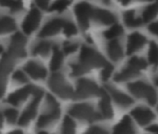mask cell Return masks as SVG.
Instances as JSON below:
<instances>
[{
  "mask_svg": "<svg viewBox=\"0 0 158 134\" xmlns=\"http://www.w3.org/2000/svg\"><path fill=\"white\" fill-rule=\"evenodd\" d=\"M129 91L137 98L146 100L151 105L155 104L157 101L156 90L148 83L144 81H137L128 84Z\"/></svg>",
  "mask_w": 158,
  "mask_h": 134,
  "instance_id": "cell-1",
  "label": "cell"
},
{
  "mask_svg": "<svg viewBox=\"0 0 158 134\" xmlns=\"http://www.w3.org/2000/svg\"><path fill=\"white\" fill-rule=\"evenodd\" d=\"M80 64L85 67L87 71L92 67L104 66L107 63L105 59L101 54L89 47H83L80 54Z\"/></svg>",
  "mask_w": 158,
  "mask_h": 134,
  "instance_id": "cell-2",
  "label": "cell"
},
{
  "mask_svg": "<svg viewBox=\"0 0 158 134\" xmlns=\"http://www.w3.org/2000/svg\"><path fill=\"white\" fill-rule=\"evenodd\" d=\"M47 103L48 106V111L47 113H44L39 117L38 122H37V125L40 128L48 126L52 122L56 121L60 116V109H59L58 103L52 96L48 95L47 97Z\"/></svg>",
  "mask_w": 158,
  "mask_h": 134,
  "instance_id": "cell-3",
  "label": "cell"
},
{
  "mask_svg": "<svg viewBox=\"0 0 158 134\" xmlns=\"http://www.w3.org/2000/svg\"><path fill=\"white\" fill-rule=\"evenodd\" d=\"M70 115L79 119L97 120L102 117L101 115L94 112L93 108L89 104H76L69 109Z\"/></svg>",
  "mask_w": 158,
  "mask_h": 134,
  "instance_id": "cell-4",
  "label": "cell"
},
{
  "mask_svg": "<svg viewBox=\"0 0 158 134\" xmlns=\"http://www.w3.org/2000/svg\"><path fill=\"white\" fill-rule=\"evenodd\" d=\"M103 92L104 91L100 90L99 87L93 81L84 79L79 81L78 83L76 95L79 98H87L94 95H102Z\"/></svg>",
  "mask_w": 158,
  "mask_h": 134,
  "instance_id": "cell-5",
  "label": "cell"
},
{
  "mask_svg": "<svg viewBox=\"0 0 158 134\" xmlns=\"http://www.w3.org/2000/svg\"><path fill=\"white\" fill-rule=\"evenodd\" d=\"M50 88L62 98H69L73 94L72 88L65 82L60 75H54L49 81Z\"/></svg>",
  "mask_w": 158,
  "mask_h": 134,
  "instance_id": "cell-6",
  "label": "cell"
},
{
  "mask_svg": "<svg viewBox=\"0 0 158 134\" xmlns=\"http://www.w3.org/2000/svg\"><path fill=\"white\" fill-rule=\"evenodd\" d=\"M43 94V91L39 89H37L35 93L33 94L34 95V100L33 102L27 106V108L25 109V111L23 112V114L22 115L20 120H19V123L21 125H27L35 115L36 114V107H37V104H38V102L40 101L41 99V96Z\"/></svg>",
  "mask_w": 158,
  "mask_h": 134,
  "instance_id": "cell-7",
  "label": "cell"
},
{
  "mask_svg": "<svg viewBox=\"0 0 158 134\" xmlns=\"http://www.w3.org/2000/svg\"><path fill=\"white\" fill-rule=\"evenodd\" d=\"M92 7L87 3H79L74 8V13L77 17L78 23L83 29H87L89 27V22L91 18Z\"/></svg>",
  "mask_w": 158,
  "mask_h": 134,
  "instance_id": "cell-8",
  "label": "cell"
},
{
  "mask_svg": "<svg viewBox=\"0 0 158 134\" xmlns=\"http://www.w3.org/2000/svg\"><path fill=\"white\" fill-rule=\"evenodd\" d=\"M41 20V15L38 10L32 9L23 23V30L25 34H32L36 30Z\"/></svg>",
  "mask_w": 158,
  "mask_h": 134,
  "instance_id": "cell-9",
  "label": "cell"
},
{
  "mask_svg": "<svg viewBox=\"0 0 158 134\" xmlns=\"http://www.w3.org/2000/svg\"><path fill=\"white\" fill-rule=\"evenodd\" d=\"M131 115L136 119V121L141 126L148 125L155 117L154 114L148 107L145 106H138L134 108L131 111Z\"/></svg>",
  "mask_w": 158,
  "mask_h": 134,
  "instance_id": "cell-10",
  "label": "cell"
},
{
  "mask_svg": "<svg viewBox=\"0 0 158 134\" xmlns=\"http://www.w3.org/2000/svg\"><path fill=\"white\" fill-rule=\"evenodd\" d=\"M24 71L34 79H43L47 76L45 67L37 61H31L24 65Z\"/></svg>",
  "mask_w": 158,
  "mask_h": 134,
  "instance_id": "cell-11",
  "label": "cell"
},
{
  "mask_svg": "<svg viewBox=\"0 0 158 134\" xmlns=\"http://www.w3.org/2000/svg\"><path fill=\"white\" fill-rule=\"evenodd\" d=\"M146 43V38L143 35L139 33H132L129 35L127 39V53L128 55L134 53L135 51L140 49Z\"/></svg>",
  "mask_w": 158,
  "mask_h": 134,
  "instance_id": "cell-12",
  "label": "cell"
},
{
  "mask_svg": "<svg viewBox=\"0 0 158 134\" xmlns=\"http://www.w3.org/2000/svg\"><path fill=\"white\" fill-rule=\"evenodd\" d=\"M91 18L102 24H111L116 22V17L114 13L102 9H93Z\"/></svg>",
  "mask_w": 158,
  "mask_h": 134,
  "instance_id": "cell-13",
  "label": "cell"
},
{
  "mask_svg": "<svg viewBox=\"0 0 158 134\" xmlns=\"http://www.w3.org/2000/svg\"><path fill=\"white\" fill-rule=\"evenodd\" d=\"M106 89H107L108 92L110 93V95L112 96V98L114 100V102L121 107H128L133 103V100L130 97H128L127 94L119 91L117 89H115L112 86H107Z\"/></svg>",
  "mask_w": 158,
  "mask_h": 134,
  "instance_id": "cell-14",
  "label": "cell"
},
{
  "mask_svg": "<svg viewBox=\"0 0 158 134\" xmlns=\"http://www.w3.org/2000/svg\"><path fill=\"white\" fill-rule=\"evenodd\" d=\"M37 90V88H35L33 86H28L23 89H21L15 92H13L8 99V101L12 103L13 105H19L22 102H23L29 94H34L35 91Z\"/></svg>",
  "mask_w": 158,
  "mask_h": 134,
  "instance_id": "cell-15",
  "label": "cell"
},
{
  "mask_svg": "<svg viewBox=\"0 0 158 134\" xmlns=\"http://www.w3.org/2000/svg\"><path fill=\"white\" fill-rule=\"evenodd\" d=\"M64 23H65L64 21L60 20V19H54L52 21L48 22V23H47L44 26V28L41 30V32L39 33V36L48 37V36L56 35L63 27Z\"/></svg>",
  "mask_w": 158,
  "mask_h": 134,
  "instance_id": "cell-16",
  "label": "cell"
},
{
  "mask_svg": "<svg viewBox=\"0 0 158 134\" xmlns=\"http://www.w3.org/2000/svg\"><path fill=\"white\" fill-rule=\"evenodd\" d=\"M139 72H140V70H139L137 67H135L134 65H132L131 63L128 62L127 65L126 66V68H124L121 72H119L115 76L114 79L119 82L127 81L128 79H131L133 77H136L137 76H139Z\"/></svg>",
  "mask_w": 158,
  "mask_h": 134,
  "instance_id": "cell-17",
  "label": "cell"
},
{
  "mask_svg": "<svg viewBox=\"0 0 158 134\" xmlns=\"http://www.w3.org/2000/svg\"><path fill=\"white\" fill-rule=\"evenodd\" d=\"M102 98L100 102V111H101L102 116H103L104 118L110 119L114 115L113 108L110 103V99L105 92L102 94Z\"/></svg>",
  "mask_w": 158,
  "mask_h": 134,
  "instance_id": "cell-18",
  "label": "cell"
},
{
  "mask_svg": "<svg viewBox=\"0 0 158 134\" xmlns=\"http://www.w3.org/2000/svg\"><path fill=\"white\" fill-rule=\"evenodd\" d=\"M114 131L118 132V133H134L136 130L134 128V126L130 117L127 115H125L122 118V120L114 127Z\"/></svg>",
  "mask_w": 158,
  "mask_h": 134,
  "instance_id": "cell-19",
  "label": "cell"
},
{
  "mask_svg": "<svg viewBox=\"0 0 158 134\" xmlns=\"http://www.w3.org/2000/svg\"><path fill=\"white\" fill-rule=\"evenodd\" d=\"M107 50H108V54L110 58L114 61H118L123 57V49H122L120 43L117 40L111 41L108 44Z\"/></svg>",
  "mask_w": 158,
  "mask_h": 134,
  "instance_id": "cell-20",
  "label": "cell"
},
{
  "mask_svg": "<svg viewBox=\"0 0 158 134\" xmlns=\"http://www.w3.org/2000/svg\"><path fill=\"white\" fill-rule=\"evenodd\" d=\"M157 14H158V0H155V2L153 4L149 5L142 11V22L148 23L152 21L153 18H155Z\"/></svg>",
  "mask_w": 158,
  "mask_h": 134,
  "instance_id": "cell-21",
  "label": "cell"
},
{
  "mask_svg": "<svg viewBox=\"0 0 158 134\" xmlns=\"http://www.w3.org/2000/svg\"><path fill=\"white\" fill-rule=\"evenodd\" d=\"M124 21H125V23L128 27H138V26H140L143 23L142 19L136 17V14H135L134 10L126 11L124 13Z\"/></svg>",
  "mask_w": 158,
  "mask_h": 134,
  "instance_id": "cell-22",
  "label": "cell"
},
{
  "mask_svg": "<svg viewBox=\"0 0 158 134\" xmlns=\"http://www.w3.org/2000/svg\"><path fill=\"white\" fill-rule=\"evenodd\" d=\"M15 22L10 17L0 18V34H6L15 29Z\"/></svg>",
  "mask_w": 158,
  "mask_h": 134,
  "instance_id": "cell-23",
  "label": "cell"
},
{
  "mask_svg": "<svg viewBox=\"0 0 158 134\" xmlns=\"http://www.w3.org/2000/svg\"><path fill=\"white\" fill-rule=\"evenodd\" d=\"M62 61H63V56L62 53L59 50L58 48H54L53 49V56L50 61V68L53 71H56L58 69H60V67L62 64Z\"/></svg>",
  "mask_w": 158,
  "mask_h": 134,
  "instance_id": "cell-24",
  "label": "cell"
},
{
  "mask_svg": "<svg viewBox=\"0 0 158 134\" xmlns=\"http://www.w3.org/2000/svg\"><path fill=\"white\" fill-rule=\"evenodd\" d=\"M148 60L150 63L153 66H158V45L155 42H151L149 52H148Z\"/></svg>",
  "mask_w": 158,
  "mask_h": 134,
  "instance_id": "cell-25",
  "label": "cell"
},
{
  "mask_svg": "<svg viewBox=\"0 0 158 134\" xmlns=\"http://www.w3.org/2000/svg\"><path fill=\"white\" fill-rule=\"evenodd\" d=\"M0 5L9 8L12 11L21 10L23 8V3L21 0H0Z\"/></svg>",
  "mask_w": 158,
  "mask_h": 134,
  "instance_id": "cell-26",
  "label": "cell"
},
{
  "mask_svg": "<svg viewBox=\"0 0 158 134\" xmlns=\"http://www.w3.org/2000/svg\"><path fill=\"white\" fill-rule=\"evenodd\" d=\"M122 33H123V28L119 24H114L110 29L106 30L103 33V36L107 39H113V38H115V37H118L119 36H121Z\"/></svg>",
  "mask_w": 158,
  "mask_h": 134,
  "instance_id": "cell-27",
  "label": "cell"
},
{
  "mask_svg": "<svg viewBox=\"0 0 158 134\" xmlns=\"http://www.w3.org/2000/svg\"><path fill=\"white\" fill-rule=\"evenodd\" d=\"M71 3H72V0H56V1L50 6L49 10L58 11V12L62 11L66 8H68Z\"/></svg>",
  "mask_w": 158,
  "mask_h": 134,
  "instance_id": "cell-28",
  "label": "cell"
},
{
  "mask_svg": "<svg viewBox=\"0 0 158 134\" xmlns=\"http://www.w3.org/2000/svg\"><path fill=\"white\" fill-rule=\"evenodd\" d=\"M51 48V44L49 42H41L34 48L35 55H47Z\"/></svg>",
  "mask_w": 158,
  "mask_h": 134,
  "instance_id": "cell-29",
  "label": "cell"
},
{
  "mask_svg": "<svg viewBox=\"0 0 158 134\" xmlns=\"http://www.w3.org/2000/svg\"><path fill=\"white\" fill-rule=\"evenodd\" d=\"M74 128H75V123L73 121L72 118L70 117H65L64 121H63V124H62V129L61 131L62 132H73L74 131Z\"/></svg>",
  "mask_w": 158,
  "mask_h": 134,
  "instance_id": "cell-30",
  "label": "cell"
},
{
  "mask_svg": "<svg viewBox=\"0 0 158 134\" xmlns=\"http://www.w3.org/2000/svg\"><path fill=\"white\" fill-rule=\"evenodd\" d=\"M129 63H131L132 65H134L135 67L139 70H142V69H145L147 67V62L145 61L144 59L142 58H139V57H133L129 60L128 61Z\"/></svg>",
  "mask_w": 158,
  "mask_h": 134,
  "instance_id": "cell-31",
  "label": "cell"
},
{
  "mask_svg": "<svg viewBox=\"0 0 158 134\" xmlns=\"http://www.w3.org/2000/svg\"><path fill=\"white\" fill-rule=\"evenodd\" d=\"M62 28L64 29L65 35L68 36H73V35H75V34L77 33L76 27H75L74 24L72 23H64Z\"/></svg>",
  "mask_w": 158,
  "mask_h": 134,
  "instance_id": "cell-32",
  "label": "cell"
},
{
  "mask_svg": "<svg viewBox=\"0 0 158 134\" xmlns=\"http://www.w3.org/2000/svg\"><path fill=\"white\" fill-rule=\"evenodd\" d=\"M5 115L8 119V121L11 124H14L16 122L17 116H18V113L16 110L14 109H8L5 112Z\"/></svg>",
  "mask_w": 158,
  "mask_h": 134,
  "instance_id": "cell-33",
  "label": "cell"
},
{
  "mask_svg": "<svg viewBox=\"0 0 158 134\" xmlns=\"http://www.w3.org/2000/svg\"><path fill=\"white\" fill-rule=\"evenodd\" d=\"M113 70H114L113 66H112L110 63L107 62V63L104 65V69H103L102 72V78L103 80H107V79L111 77V75H112V73H113Z\"/></svg>",
  "mask_w": 158,
  "mask_h": 134,
  "instance_id": "cell-34",
  "label": "cell"
},
{
  "mask_svg": "<svg viewBox=\"0 0 158 134\" xmlns=\"http://www.w3.org/2000/svg\"><path fill=\"white\" fill-rule=\"evenodd\" d=\"M76 48H77V45L75 43H72V42L65 43L64 44V47H63V50L67 54H71V53L75 52Z\"/></svg>",
  "mask_w": 158,
  "mask_h": 134,
  "instance_id": "cell-35",
  "label": "cell"
},
{
  "mask_svg": "<svg viewBox=\"0 0 158 134\" xmlns=\"http://www.w3.org/2000/svg\"><path fill=\"white\" fill-rule=\"evenodd\" d=\"M14 80L18 81V82H26L27 81V77L25 76V74L22 71H16L14 76H13Z\"/></svg>",
  "mask_w": 158,
  "mask_h": 134,
  "instance_id": "cell-36",
  "label": "cell"
},
{
  "mask_svg": "<svg viewBox=\"0 0 158 134\" xmlns=\"http://www.w3.org/2000/svg\"><path fill=\"white\" fill-rule=\"evenodd\" d=\"M148 29H149V31H150L152 34L158 36V21H157V22H154V23H151V24L149 25Z\"/></svg>",
  "mask_w": 158,
  "mask_h": 134,
  "instance_id": "cell-37",
  "label": "cell"
},
{
  "mask_svg": "<svg viewBox=\"0 0 158 134\" xmlns=\"http://www.w3.org/2000/svg\"><path fill=\"white\" fill-rule=\"evenodd\" d=\"M35 3L36 5L41 8V9H47L48 6V3H49V0H35Z\"/></svg>",
  "mask_w": 158,
  "mask_h": 134,
  "instance_id": "cell-38",
  "label": "cell"
},
{
  "mask_svg": "<svg viewBox=\"0 0 158 134\" xmlns=\"http://www.w3.org/2000/svg\"><path fill=\"white\" fill-rule=\"evenodd\" d=\"M89 132H95V133H105L106 132L105 129H103V128H102L100 127H96V126L93 127L92 128H89Z\"/></svg>",
  "mask_w": 158,
  "mask_h": 134,
  "instance_id": "cell-39",
  "label": "cell"
},
{
  "mask_svg": "<svg viewBox=\"0 0 158 134\" xmlns=\"http://www.w3.org/2000/svg\"><path fill=\"white\" fill-rule=\"evenodd\" d=\"M147 130L150 132H153V133H158V125H152L151 127L147 128Z\"/></svg>",
  "mask_w": 158,
  "mask_h": 134,
  "instance_id": "cell-40",
  "label": "cell"
},
{
  "mask_svg": "<svg viewBox=\"0 0 158 134\" xmlns=\"http://www.w3.org/2000/svg\"><path fill=\"white\" fill-rule=\"evenodd\" d=\"M131 1V0H120V2H121V4L122 5H124V6H126V5H127L129 2Z\"/></svg>",
  "mask_w": 158,
  "mask_h": 134,
  "instance_id": "cell-41",
  "label": "cell"
},
{
  "mask_svg": "<svg viewBox=\"0 0 158 134\" xmlns=\"http://www.w3.org/2000/svg\"><path fill=\"white\" fill-rule=\"evenodd\" d=\"M2 123H3V117H2L1 114H0V128L2 127Z\"/></svg>",
  "mask_w": 158,
  "mask_h": 134,
  "instance_id": "cell-42",
  "label": "cell"
},
{
  "mask_svg": "<svg viewBox=\"0 0 158 134\" xmlns=\"http://www.w3.org/2000/svg\"><path fill=\"white\" fill-rule=\"evenodd\" d=\"M154 82H155V84L158 86V77H155V78H154Z\"/></svg>",
  "mask_w": 158,
  "mask_h": 134,
  "instance_id": "cell-43",
  "label": "cell"
},
{
  "mask_svg": "<svg viewBox=\"0 0 158 134\" xmlns=\"http://www.w3.org/2000/svg\"><path fill=\"white\" fill-rule=\"evenodd\" d=\"M3 52V47L0 45V53H2Z\"/></svg>",
  "mask_w": 158,
  "mask_h": 134,
  "instance_id": "cell-44",
  "label": "cell"
},
{
  "mask_svg": "<svg viewBox=\"0 0 158 134\" xmlns=\"http://www.w3.org/2000/svg\"><path fill=\"white\" fill-rule=\"evenodd\" d=\"M140 1H152V0H140Z\"/></svg>",
  "mask_w": 158,
  "mask_h": 134,
  "instance_id": "cell-45",
  "label": "cell"
}]
</instances>
